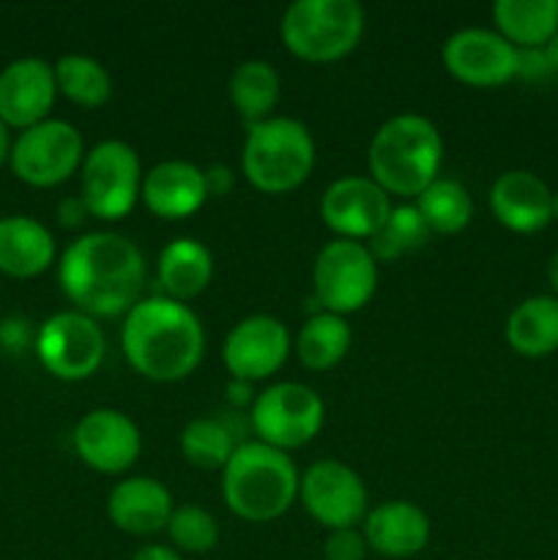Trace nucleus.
<instances>
[{"label": "nucleus", "instance_id": "nucleus-1", "mask_svg": "<svg viewBox=\"0 0 558 560\" xmlns=\"http://www.w3.org/2000/svg\"><path fill=\"white\" fill-rule=\"evenodd\" d=\"M58 279L77 312L115 317L140 301L146 260L140 246L120 233H88L60 257Z\"/></svg>", "mask_w": 558, "mask_h": 560}, {"label": "nucleus", "instance_id": "nucleus-2", "mask_svg": "<svg viewBox=\"0 0 558 560\" xmlns=\"http://www.w3.org/2000/svg\"><path fill=\"white\" fill-rule=\"evenodd\" d=\"M120 345L140 375L170 383L197 370L206 334L189 306L167 295H151L126 312Z\"/></svg>", "mask_w": 558, "mask_h": 560}, {"label": "nucleus", "instance_id": "nucleus-3", "mask_svg": "<svg viewBox=\"0 0 558 560\" xmlns=\"http://www.w3.org/2000/svg\"><path fill=\"white\" fill-rule=\"evenodd\" d=\"M443 142L435 124L425 115L403 113L381 124L370 142L372 180L386 195L419 197L438 178Z\"/></svg>", "mask_w": 558, "mask_h": 560}, {"label": "nucleus", "instance_id": "nucleus-4", "mask_svg": "<svg viewBox=\"0 0 558 560\" xmlns=\"http://www.w3.org/2000/svg\"><path fill=\"white\" fill-rule=\"evenodd\" d=\"M222 495L233 514L249 523L277 520L299 495V470L288 452L268 443H241L224 465Z\"/></svg>", "mask_w": 558, "mask_h": 560}, {"label": "nucleus", "instance_id": "nucleus-5", "mask_svg": "<svg viewBox=\"0 0 558 560\" xmlns=\"http://www.w3.org/2000/svg\"><path fill=\"white\" fill-rule=\"evenodd\" d=\"M315 164V140L295 118H266L249 126L241 167L255 189L282 195L306 180Z\"/></svg>", "mask_w": 558, "mask_h": 560}, {"label": "nucleus", "instance_id": "nucleus-6", "mask_svg": "<svg viewBox=\"0 0 558 560\" xmlns=\"http://www.w3.org/2000/svg\"><path fill=\"white\" fill-rule=\"evenodd\" d=\"M364 33L356 0H293L282 16V42L295 58L328 63L348 55Z\"/></svg>", "mask_w": 558, "mask_h": 560}, {"label": "nucleus", "instance_id": "nucleus-7", "mask_svg": "<svg viewBox=\"0 0 558 560\" xmlns=\"http://www.w3.org/2000/svg\"><path fill=\"white\" fill-rule=\"evenodd\" d=\"M142 191L140 156L124 140H104L82 159V200L96 219H120Z\"/></svg>", "mask_w": 558, "mask_h": 560}, {"label": "nucleus", "instance_id": "nucleus-8", "mask_svg": "<svg viewBox=\"0 0 558 560\" xmlns=\"http://www.w3.org/2000/svg\"><path fill=\"white\" fill-rule=\"evenodd\" d=\"M323 399L304 383H274L252 402V427L263 443L274 448H299L321 432Z\"/></svg>", "mask_w": 558, "mask_h": 560}, {"label": "nucleus", "instance_id": "nucleus-9", "mask_svg": "<svg viewBox=\"0 0 558 560\" xmlns=\"http://www.w3.org/2000/svg\"><path fill=\"white\" fill-rule=\"evenodd\" d=\"M315 299L334 315H350L372 299L377 284L375 257L364 244L337 238L317 252L312 268Z\"/></svg>", "mask_w": 558, "mask_h": 560}, {"label": "nucleus", "instance_id": "nucleus-10", "mask_svg": "<svg viewBox=\"0 0 558 560\" xmlns=\"http://www.w3.org/2000/svg\"><path fill=\"white\" fill-rule=\"evenodd\" d=\"M9 164L16 178L38 189L63 184L82 164V135L69 120H42L16 137Z\"/></svg>", "mask_w": 558, "mask_h": 560}, {"label": "nucleus", "instance_id": "nucleus-11", "mask_svg": "<svg viewBox=\"0 0 558 560\" xmlns=\"http://www.w3.org/2000/svg\"><path fill=\"white\" fill-rule=\"evenodd\" d=\"M36 353L49 375L82 381L104 361V331L82 312H58L38 328Z\"/></svg>", "mask_w": 558, "mask_h": 560}, {"label": "nucleus", "instance_id": "nucleus-12", "mask_svg": "<svg viewBox=\"0 0 558 560\" xmlns=\"http://www.w3.org/2000/svg\"><path fill=\"white\" fill-rule=\"evenodd\" d=\"M306 512L328 530L353 528L367 517V487L353 468L337 459H321L301 476Z\"/></svg>", "mask_w": 558, "mask_h": 560}, {"label": "nucleus", "instance_id": "nucleus-13", "mask_svg": "<svg viewBox=\"0 0 558 560\" xmlns=\"http://www.w3.org/2000/svg\"><path fill=\"white\" fill-rule=\"evenodd\" d=\"M443 66L465 85L498 88L518 77V47L498 31L463 27L443 44Z\"/></svg>", "mask_w": 558, "mask_h": 560}, {"label": "nucleus", "instance_id": "nucleus-14", "mask_svg": "<svg viewBox=\"0 0 558 560\" xmlns=\"http://www.w3.org/2000/svg\"><path fill=\"white\" fill-rule=\"evenodd\" d=\"M74 448L82 463L98 474H124L140 457L142 438L129 416L98 408L82 416L74 427Z\"/></svg>", "mask_w": 558, "mask_h": 560}, {"label": "nucleus", "instance_id": "nucleus-15", "mask_svg": "<svg viewBox=\"0 0 558 560\" xmlns=\"http://www.w3.org/2000/svg\"><path fill=\"white\" fill-rule=\"evenodd\" d=\"M392 213L388 195L372 178L345 175L326 189L321 217L342 238H372Z\"/></svg>", "mask_w": 558, "mask_h": 560}, {"label": "nucleus", "instance_id": "nucleus-16", "mask_svg": "<svg viewBox=\"0 0 558 560\" xmlns=\"http://www.w3.org/2000/svg\"><path fill=\"white\" fill-rule=\"evenodd\" d=\"M290 350V334L282 320L271 315H252L228 334L222 359L230 375L241 381L271 377L284 364Z\"/></svg>", "mask_w": 558, "mask_h": 560}, {"label": "nucleus", "instance_id": "nucleus-17", "mask_svg": "<svg viewBox=\"0 0 558 560\" xmlns=\"http://www.w3.org/2000/svg\"><path fill=\"white\" fill-rule=\"evenodd\" d=\"M58 82L55 69L42 58H16L0 71V118L14 129L47 120V113L55 104Z\"/></svg>", "mask_w": 558, "mask_h": 560}, {"label": "nucleus", "instance_id": "nucleus-18", "mask_svg": "<svg viewBox=\"0 0 558 560\" xmlns=\"http://www.w3.org/2000/svg\"><path fill=\"white\" fill-rule=\"evenodd\" d=\"M490 211L514 233H539L553 222V191L531 170H507L490 186Z\"/></svg>", "mask_w": 558, "mask_h": 560}, {"label": "nucleus", "instance_id": "nucleus-19", "mask_svg": "<svg viewBox=\"0 0 558 560\" xmlns=\"http://www.w3.org/2000/svg\"><path fill=\"white\" fill-rule=\"evenodd\" d=\"M173 512V495L167 487L148 476L118 481L107 501V514L115 528L131 536H151L167 528Z\"/></svg>", "mask_w": 558, "mask_h": 560}, {"label": "nucleus", "instance_id": "nucleus-20", "mask_svg": "<svg viewBox=\"0 0 558 560\" xmlns=\"http://www.w3.org/2000/svg\"><path fill=\"white\" fill-rule=\"evenodd\" d=\"M142 202L148 211L162 219H184L200 211L208 200L206 178L202 170L184 159H167L159 162L151 173L142 178Z\"/></svg>", "mask_w": 558, "mask_h": 560}, {"label": "nucleus", "instance_id": "nucleus-21", "mask_svg": "<svg viewBox=\"0 0 558 560\" xmlns=\"http://www.w3.org/2000/svg\"><path fill=\"white\" fill-rule=\"evenodd\" d=\"M364 539L377 556L410 558L430 541V520L410 501L381 503L367 512Z\"/></svg>", "mask_w": 558, "mask_h": 560}, {"label": "nucleus", "instance_id": "nucleus-22", "mask_svg": "<svg viewBox=\"0 0 558 560\" xmlns=\"http://www.w3.org/2000/svg\"><path fill=\"white\" fill-rule=\"evenodd\" d=\"M55 260L53 233L31 217L0 219V271L31 279L47 271Z\"/></svg>", "mask_w": 558, "mask_h": 560}, {"label": "nucleus", "instance_id": "nucleus-23", "mask_svg": "<svg viewBox=\"0 0 558 560\" xmlns=\"http://www.w3.org/2000/svg\"><path fill=\"white\" fill-rule=\"evenodd\" d=\"M507 342L525 359H542L558 350V299L531 295L520 301L507 320Z\"/></svg>", "mask_w": 558, "mask_h": 560}, {"label": "nucleus", "instance_id": "nucleus-24", "mask_svg": "<svg viewBox=\"0 0 558 560\" xmlns=\"http://www.w3.org/2000/svg\"><path fill=\"white\" fill-rule=\"evenodd\" d=\"M213 277V257L206 244L195 238H178L159 255V284L167 299L189 301L208 288Z\"/></svg>", "mask_w": 558, "mask_h": 560}, {"label": "nucleus", "instance_id": "nucleus-25", "mask_svg": "<svg viewBox=\"0 0 558 560\" xmlns=\"http://www.w3.org/2000/svg\"><path fill=\"white\" fill-rule=\"evenodd\" d=\"M492 20L514 47H545L558 33V0H496Z\"/></svg>", "mask_w": 558, "mask_h": 560}, {"label": "nucleus", "instance_id": "nucleus-26", "mask_svg": "<svg viewBox=\"0 0 558 560\" xmlns=\"http://www.w3.org/2000/svg\"><path fill=\"white\" fill-rule=\"evenodd\" d=\"M350 348V326L342 315L317 312L301 326L295 339V353L306 370H332L345 359Z\"/></svg>", "mask_w": 558, "mask_h": 560}, {"label": "nucleus", "instance_id": "nucleus-27", "mask_svg": "<svg viewBox=\"0 0 558 560\" xmlns=\"http://www.w3.org/2000/svg\"><path fill=\"white\" fill-rule=\"evenodd\" d=\"M230 98L246 120H266L279 98V74L268 60H244L230 74Z\"/></svg>", "mask_w": 558, "mask_h": 560}, {"label": "nucleus", "instance_id": "nucleus-28", "mask_svg": "<svg viewBox=\"0 0 558 560\" xmlns=\"http://www.w3.org/2000/svg\"><path fill=\"white\" fill-rule=\"evenodd\" d=\"M416 208L425 217L430 233L452 235L470 224L474 217V200L468 189L454 178H435L416 200Z\"/></svg>", "mask_w": 558, "mask_h": 560}, {"label": "nucleus", "instance_id": "nucleus-29", "mask_svg": "<svg viewBox=\"0 0 558 560\" xmlns=\"http://www.w3.org/2000/svg\"><path fill=\"white\" fill-rule=\"evenodd\" d=\"M53 69L58 91L82 107H102L113 93L109 71L91 55H63Z\"/></svg>", "mask_w": 558, "mask_h": 560}, {"label": "nucleus", "instance_id": "nucleus-30", "mask_svg": "<svg viewBox=\"0 0 558 560\" xmlns=\"http://www.w3.org/2000/svg\"><path fill=\"white\" fill-rule=\"evenodd\" d=\"M430 228L416 206H397L388 213L386 224L370 238V255L377 260H397L405 252L427 244Z\"/></svg>", "mask_w": 558, "mask_h": 560}, {"label": "nucleus", "instance_id": "nucleus-31", "mask_svg": "<svg viewBox=\"0 0 558 560\" xmlns=\"http://www.w3.org/2000/svg\"><path fill=\"white\" fill-rule=\"evenodd\" d=\"M181 452L197 468H224L235 452V438L222 419H195L181 432Z\"/></svg>", "mask_w": 558, "mask_h": 560}, {"label": "nucleus", "instance_id": "nucleus-32", "mask_svg": "<svg viewBox=\"0 0 558 560\" xmlns=\"http://www.w3.org/2000/svg\"><path fill=\"white\" fill-rule=\"evenodd\" d=\"M167 534L173 539L175 550L202 556V552H211L217 547L219 525L211 512L195 506V503H186V506H178L173 512L167 523Z\"/></svg>", "mask_w": 558, "mask_h": 560}, {"label": "nucleus", "instance_id": "nucleus-33", "mask_svg": "<svg viewBox=\"0 0 558 560\" xmlns=\"http://www.w3.org/2000/svg\"><path fill=\"white\" fill-rule=\"evenodd\" d=\"M367 539L356 528H339L326 536L323 556L326 560H364L367 558Z\"/></svg>", "mask_w": 558, "mask_h": 560}, {"label": "nucleus", "instance_id": "nucleus-34", "mask_svg": "<svg viewBox=\"0 0 558 560\" xmlns=\"http://www.w3.org/2000/svg\"><path fill=\"white\" fill-rule=\"evenodd\" d=\"M553 66L547 63V55L542 47H520L518 49V77L528 82H542L553 77Z\"/></svg>", "mask_w": 558, "mask_h": 560}, {"label": "nucleus", "instance_id": "nucleus-35", "mask_svg": "<svg viewBox=\"0 0 558 560\" xmlns=\"http://www.w3.org/2000/svg\"><path fill=\"white\" fill-rule=\"evenodd\" d=\"M202 178H206L208 197L230 195V189H233V184H235L233 170H230L228 164H211L208 170H202Z\"/></svg>", "mask_w": 558, "mask_h": 560}, {"label": "nucleus", "instance_id": "nucleus-36", "mask_svg": "<svg viewBox=\"0 0 558 560\" xmlns=\"http://www.w3.org/2000/svg\"><path fill=\"white\" fill-rule=\"evenodd\" d=\"M55 213H58V222L69 230L82 228V224H85V219L91 217V211H88V206L82 197H66V200L58 202V211Z\"/></svg>", "mask_w": 558, "mask_h": 560}, {"label": "nucleus", "instance_id": "nucleus-37", "mask_svg": "<svg viewBox=\"0 0 558 560\" xmlns=\"http://www.w3.org/2000/svg\"><path fill=\"white\" fill-rule=\"evenodd\" d=\"M131 560H181V556H178V550H173V547L148 545V547H142V550H137Z\"/></svg>", "mask_w": 558, "mask_h": 560}, {"label": "nucleus", "instance_id": "nucleus-38", "mask_svg": "<svg viewBox=\"0 0 558 560\" xmlns=\"http://www.w3.org/2000/svg\"><path fill=\"white\" fill-rule=\"evenodd\" d=\"M228 399L235 405H244L252 399V383L249 381H241V377H233L228 383ZM255 402V399H252Z\"/></svg>", "mask_w": 558, "mask_h": 560}, {"label": "nucleus", "instance_id": "nucleus-39", "mask_svg": "<svg viewBox=\"0 0 558 560\" xmlns=\"http://www.w3.org/2000/svg\"><path fill=\"white\" fill-rule=\"evenodd\" d=\"M11 137H9V126H5V120L0 118V164H5L11 159Z\"/></svg>", "mask_w": 558, "mask_h": 560}, {"label": "nucleus", "instance_id": "nucleus-40", "mask_svg": "<svg viewBox=\"0 0 558 560\" xmlns=\"http://www.w3.org/2000/svg\"><path fill=\"white\" fill-rule=\"evenodd\" d=\"M547 282H550L553 293L558 299V252H553V257L547 260Z\"/></svg>", "mask_w": 558, "mask_h": 560}, {"label": "nucleus", "instance_id": "nucleus-41", "mask_svg": "<svg viewBox=\"0 0 558 560\" xmlns=\"http://www.w3.org/2000/svg\"><path fill=\"white\" fill-rule=\"evenodd\" d=\"M542 49H545V55H547V63H550L553 71H556V74H558V33Z\"/></svg>", "mask_w": 558, "mask_h": 560}, {"label": "nucleus", "instance_id": "nucleus-42", "mask_svg": "<svg viewBox=\"0 0 558 560\" xmlns=\"http://www.w3.org/2000/svg\"><path fill=\"white\" fill-rule=\"evenodd\" d=\"M553 219H556V222H558V191H556V195H553Z\"/></svg>", "mask_w": 558, "mask_h": 560}]
</instances>
